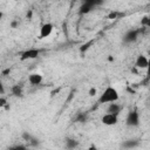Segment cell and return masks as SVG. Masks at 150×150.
I'll use <instances>...</instances> for the list:
<instances>
[{
    "label": "cell",
    "mask_w": 150,
    "mask_h": 150,
    "mask_svg": "<svg viewBox=\"0 0 150 150\" xmlns=\"http://www.w3.org/2000/svg\"><path fill=\"white\" fill-rule=\"evenodd\" d=\"M118 100H120V94H118L117 89L112 86H107L98 97V103L109 104L111 102H117Z\"/></svg>",
    "instance_id": "obj_1"
},
{
    "label": "cell",
    "mask_w": 150,
    "mask_h": 150,
    "mask_svg": "<svg viewBox=\"0 0 150 150\" xmlns=\"http://www.w3.org/2000/svg\"><path fill=\"white\" fill-rule=\"evenodd\" d=\"M141 123V116H139V112L137 110H130L125 117V124L128 127H131V128H135V127H138Z\"/></svg>",
    "instance_id": "obj_2"
},
{
    "label": "cell",
    "mask_w": 150,
    "mask_h": 150,
    "mask_svg": "<svg viewBox=\"0 0 150 150\" xmlns=\"http://www.w3.org/2000/svg\"><path fill=\"white\" fill-rule=\"evenodd\" d=\"M101 122H102L104 125H107V127L116 125V124L118 123V115L107 111V112L101 117Z\"/></svg>",
    "instance_id": "obj_3"
},
{
    "label": "cell",
    "mask_w": 150,
    "mask_h": 150,
    "mask_svg": "<svg viewBox=\"0 0 150 150\" xmlns=\"http://www.w3.org/2000/svg\"><path fill=\"white\" fill-rule=\"evenodd\" d=\"M53 29H54L53 23H50V22H46V23H43V25L40 27L39 38H40V39L49 38V36L52 35V33H53Z\"/></svg>",
    "instance_id": "obj_4"
},
{
    "label": "cell",
    "mask_w": 150,
    "mask_h": 150,
    "mask_svg": "<svg viewBox=\"0 0 150 150\" xmlns=\"http://www.w3.org/2000/svg\"><path fill=\"white\" fill-rule=\"evenodd\" d=\"M40 49H36V48H29V49H27V50H25L22 54H21V56H20V59H21V61H26V60H34V59H36L39 55H40Z\"/></svg>",
    "instance_id": "obj_5"
},
{
    "label": "cell",
    "mask_w": 150,
    "mask_h": 150,
    "mask_svg": "<svg viewBox=\"0 0 150 150\" xmlns=\"http://www.w3.org/2000/svg\"><path fill=\"white\" fill-rule=\"evenodd\" d=\"M138 34H139V29H129L123 35V42H125V43L135 42L138 38Z\"/></svg>",
    "instance_id": "obj_6"
},
{
    "label": "cell",
    "mask_w": 150,
    "mask_h": 150,
    "mask_svg": "<svg viewBox=\"0 0 150 150\" xmlns=\"http://www.w3.org/2000/svg\"><path fill=\"white\" fill-rule=\"evenodd\" d=\"M148 62H149V56H146L144 54H139V55H137V57L135 60V67L137 69H146Z\"/></svg>",
    "instance_id": "obj_7"
},
{
    "label": "cell",
    "mask_w": 150,
    "mask_h": 150,
    "mask_svg": "<svg viewBox=\"0 0 150 150\" xmlns=\"http://www.w3.org/2000/svg\"><path fill=\"white\" fill-rule=\"evenodd\" d=\"M42 81H43V76L40 73H32L28 76V82L32 86H39L42 83Z\"/></svg>",
    "instance_id": "obj_8"
},
{
    "label": "cell",
    "mask_w": 150,
    "mask_h": 150,
    "mask_svg": "<svg viewBox=\"0 0 150 150\" xmlns=\"http://www.w3.org/2000/svg\"><path fill=\"white\" fill-rule=\"evenodd\" d=\"M122 109H123V108H122V105H121V104H118L117 102H111V103H109V104H108L107 111L120 115V112H121V110H122Z\"/></svg>",
    "instance_id": "obj_9"
},
{
    "label": "cell",
    "mask_w": 150,
    "mask_h": 150,
    "mask_svg": "<svg viewBox=\"0 0 150 150\" xmlns=\"http://www.w3.org/2000/svg\"><path fill=\"white\" fill-rule=\"evenodd\" d=\"M12 94H13L14 96H16V97L22 96V94H23V91H22V87L19 86V84L13 86V87H12Z\"/></svg>",
    "instance_id": "obj_10"
},
{
    "label": "cell",
    "mask_w": 150,
    "mask_h": 150,
    "mask_svg": "<svg viewBox=\"0 0 150 150\" xmlns=\"http://www.w3.org/2000/svg\"><path fill=\"white\" fill-rule=\"evenodd\" d=\"M138 144H139L138 141L129 139V141H125V142L123 143V146H124V148H136V146H138Z\"/></svg>",
    "instance_id": "obj_11"
},
{
    "label": "cell",
    "mask_w": 150,
    "mask_h": 150,
    "mask_svg": "<svg viewBox=\"0 0 150 150\" xmlns=\"http://www.w3.org/2000/svg\"><path fill=\"white\" fill-rule=\"evenodd\" d=\"M66 146L68 149H74V148L77 146V142L75 139H67L66 141Z\"/></svg>",
    "instance_id": "obj_12"
},
{
    "label": "cell",
    "mask_w": 150,
    "mask_h": 150,
    "mask_svg": "<svg viewBox=\"0 0 150 150\" xmlns=\"http://www.w3.org/2000/svg\"><path fill=\"white\" fill-rule=\"evenodd\" d=\"M141 25L146 27V28H150V16H144L141 21Z\"/></svg>",
    "instance_id": "obj_13"
},
{
    "label": "cell",
    "mask_w": 150,
    "mask_h": 150,
    "mask_svg": "<svg viewBox=\"0 0 150 150\" xmlns=\"http://www.w3.org/2000/svg\"><path fill=\"white\" fill-rule=\"evenodd\" d=\"M96 94H97V89L95 87H90L89 90H88V96L89 97H94V96H96Z\"/></svg>",
    "instance_id": "obj_14"
},
{
    "label": "cell",
    "mask_w": 150,
    "mask_h": 150,
    "mask_svg": "<svg viewBox=\"0 0 150 150\" xmlns=\"http://www.w3.org/2000/svg\"><path fill=\"white\" fill-rule=\"evenodd\" d=\"M146 75H148V77L150 79V55H149V62H148V67H146Z\"/></svg>",
    "instance_id": "obj_15"
},
{
    "label": "cell",
    "mask_w": 150,
    "mask_h": 150,
    "mask_svg": "<svg viewBox=\"0 0 150 150\" xmlns=\"http://www.w3.org/2000/svg\"><path fill=\"white\" fill-rule=\"evenodd\" d=\"M18 26H19V21L14 20V21H12V22H11V27H12V28H16Z\"/></svg>",
    "instance_id": "obj_16"
},
{
    "label": "cell",
    "mask_w": 150,
    "mask_h": 150,
    "mask_svg": "<svg viewBox=\"0 0 150 150\" xmlns=\"http://www.w3.org/2000/svg\"><path fill=\"white\" fill-rule=\"evenodd\" d=\"M27 18H28V19H30V18H32V11H29V12L27 13Z\"/></svg>",
    "instance_id": "obj_17"
}]
</instances>
